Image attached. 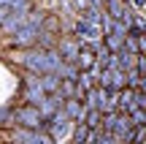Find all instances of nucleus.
<instances>
[{
    "label": "nucleus",
    "instance_id": "17",
    "mask_svg": "<svg viewBox=\"0 0 146 144\" xmlns=\"http://www.w3.org/2000/svg\"><path fill=\"white\" fill-rule=\"evenodd\" d=\"M100 41H103V46L108 49L111 54H119V52H122V46H125V38L114 35V33H106V35L100 38Z\"/></svg>",
    "mask_w": 146,
    "mask_h": 144
},
{
    "label": "nucleus",
    "instance_id": "7",
    "mask_svg": "<svg viewBox=\"0 0 146 144\" xmlns=\"http://www.w3.org/2000/svg\"><path fill=\"white\" fill-rule=\"evenodd\" d=\"M138 109H141V92L125 87V90L119 92V101H116V112L125 114V117H130V114L138 112Z\"/></svg>",
    "mask_w": 146,
    "mask_h": 144
},
{
    "label": "nucleus",
    "instance_id": "1",
    "mask_svg": "<svg viewBox=\"0 0 146 144\" xmlns=\"http://www.w3.org/2000/svg\"><path fill=\"white\" fill-rule=\"evenodd\" d=\"M16 63H19L27 74L43 76V74H60L65 60L57 54V49H52V52H46V49H22V52L16 54Z\"/></svg>",
    "mask_w": 146,
    "mask_h": 144
},
{
    "label": "nucleus",
    "instance_id": "24",
    "mask_svg": "<svg viewBox=\"0 0 146 144\" xmlns=\"http://www.w3.org/2000/svg\"><path fill=\"white\" fill-rule=\"evenodd\" d=\"M125 52H130V54H138V38L135 35H130V33H127V38H125Z\"/></svg>",
    "mask_w": 146,
    "mask_h": 144
},
{
    "label": "nucleus",
    "instance_id": "16",
    "mask_svg": "<svg viewBox=\"0 0 146 144\" xmlns=\"http://www.w3.org/2000/svg\"><path fill=\"white\" fill-rule=\"evenodd\" d=\"M92 141V131L87 128L84 123H78L76 128H73V136H70V144H89Z\"/></svg>",
    "mask_w": 146,
    "mask_h": 144
},
{
    "label": "nucleus",
    "instance_id": "27",
    "mask_svg": "<svg viewBox=\"0 0 146 144\" xmlns=\"http://www.w3.org/2000/svg\"><path fill=\"white\" fill-rule=\"evenodd\" d=\"M127 3H130L135 11H146V0H127Z\"/></svg>",
    "mask_w": 146,
    "mask_h": 144
},
{
    "label": "nucleus",
    "instance_id": "4",
    "mask_svg": "<svg viewBox=\"0 0 146 144\" xmlns=\"http://www.w3.org/2000/svg\"><path fill=\"white\" fill-rule=\"evenodd\" d=\"M73 128H76V125H73L70 120L65 117V112H62V109H60V112H57V114H54V117L46 123V133H49V139H52L54 144H70Z\"/></svg>",
    "mask_w": 146,
    "mask_h": 144
},
{
    "label": "nucleus",
    "instance_id": "25",
    "mask_svg": "<svg viewBox=\"0 0 146 144\" xmlns=\"http://www.w3.org/2000/svg\"><path fill=\"white\" fill-rule=\"evenodd\" d=\"M135 71L141 74V79H146V54H135Z\"/></svg>",
    "mask_w": 146,
    "mask_h": 144
},
{
    "label": "nucleus",
    "instance_id": "18",
    "mask_svg": "<svg viewBox=\"0 0 146 144\" xmlns=\"http://www.w3.org/2000/svg\"><path fill=\"white\" fill-rule=\"evenodd\" d=\"M76 84H78V92L98 90V76H95V74H84V71H81V74H78V82H76Z\"/></svg>",
    "mask_w": 146,
    "mask_h": 144
},
{
    "label": "nucleus",
    "instance_id": "20",
    "mask_svg": "<svg viewBox=\"0 0 146 144\" xmlns=\"http://www.w3.org/2000/svg\"><path fill=\"white\" fill-rule=\"evenodd\" d=\"M0 128L3 131L14 128V106H3L0 109Z\"/></svg>",
    "mask_w": 146,
    "mask_h": 144
},
{
    "label": "nucleus",
    "instance_id": "9",
    "mask_svg": "<svg viewBox=\"0 0 146 144\" xmlns=\"http://www.w3.org/2000/svg\"><path fill=\"white\" fill-rule=\"evenodd\" d=\"M78 52H81V46H78L76 35H60V41H57V54L65 60V63H76V60H78Z\"/></svg>",
    "mask_w": 146,
    "mask_h": 144
},
{
    "label": "nucleus",
    "instance_id": "8",
    "mask_svg": "<svg viewBox=\"0 0 146 144\" xmlns=\"http://www.w3.org/2000/svg\"><path fill=\"white\" fill-rule=\"evenodd\" d=\"M73 35L76 38H84V41H100L103 38V30L92 22H87L84 16H76L73 19Z\"/></svg>",
    "mask_w": 146,
    "mask_h": 144
},
{
    "label": "nucleus",
    "instance_id": "28",
    "mask_svg": "<svg viewBox=\"0 0 146 144\" xmlns=\"http://www.w3.org/2000/svg\"><path fill=\"white\" fill-rule=\"evenodd\" d=\"M138 92H146V79H141V87H138Z\"/></svg>",
    "mask_w": 146,
    "mask_h": 144
},
{
    "label": "nucleus",
    "instance_id": "10",
    "mask_svg": "<svg viewBox=\"0 0 146 144\" xmlns=\"http://www.w3.org/2000/svg\"><path fill=\"white\" fill-rule=\"evenodd\" d=\"M62 112H65V117H68L73 125L84 123V117H87V109H84V103L78 101V98H70V101H65V103H62Z\"/></svg>",
    "mask_w": 146,
    "mask_h": 144
},
{
    "label": "nucleus",
    "instance_id": "21",
    "mask_svg": "<svg viewBox=\"0 0 146 144\" xmlns=\"http://www.w3.org/2000/svg\"><path fill=\"white\" fill-rule=\"evenodd\" d=\"M100 123H103V114H100V112H87L84 125H87L89 131H100Z\"/></svg>",
    "mask_w": 146,
    "mask_h": 144
},
{
    "label": "nucleus",
    "instance_id": "12",
    "mask_svg": "<svg viewBox=\"0 0 146 144\" xmlns=\"http://www.w3.org/2000/svg\"><path fill=\"white\" fill-rule=\"evenodd\" d=\"M27 11H16V14H11L8 19L3 22V25H0V30L5 33V35H14V33H19L22 27H25V22H27Z\"/></svg>",
    "mask_w": 146,
    "mask_h": 144
},
{
    "label": "nucleus",
    "instance_id": "3",
    "mask_svg": "<svg viewBox=\"0 0 146 144\" xmlns=\"http://www.w3.org/2000/svg\"><path fill=\"white\" fill-rule=\"evenodd\" d=\"M14 125L27 128V131H43L46 133V120L41 117L38 106H27V103L14 106Z\"/></svg>",
    "mask_w": 146,
    "mask_h": 144
},
{
    "label": "nucleus",
    "instance_id": "23",
    "mask_svg": "<svg viewBox=\"0 0 146 144\" xmlns=\"http://www.w3.org/2000/svg\"><path fill=\"white\" fill-rule=\"evenodd\" d=\"M125 87H127V90H138V87H141V74H138V71H130Z\"/></svg>",
    "mask_w": 146,
    "mask_h": 144
},
{
    "label": "nucleus",
    "instance_id": "14",
    "mask_svg": "<svg viewBox=\"0 0 146 144\" xmlns=\"http://www.w3.org/2000/svg\"><path fill=\"white\" fill-rule=\"evenodd\" d=\"M127 8H130L127 0H103V14L111 16V19H122Z\"/></svg>",
    "mask_w": 146,
    "mask_h": 144
},
{
    "label": "nucleus",
    "instance_id": "19",
    "mask_svg": "<svg viewBox=\"0 0 146 144\" xmlns=\"http://www.w3.org/2000/svg\"><path fill=\"white\" fill-rule=\"evenodd\" d=\"M119 71H125V74L135 71V54H130V52L122 49V52H119Z\"/></svg>",
    "mask_w": 146,
    "mask_h": 144
},
{
    "label": "nucleus",
    "instance_id": "6",
    "mask_svg": "<svg viewBox=\"0 0 146 144\" xmlns=\"http://www.w3.org/2000/svg\"><path fill=\"white\" fill-rule=\"evenodd\" d=\"M8 144H54V141L43 131H27L14 125V128H8Z\"/></svg>",
    "mask_w": 146,
    "mask_h": 144
},
{
    "label": "nucleus",
    "instance_id": "26",
    "mask_svg": "<svg viewBox=\"0 0 146 144\" xmlns=\"http://www.w3.org/2000/svg\"><path fill=\"white\" fill-rule=\"evenodd\" d=\"M11 14H14V11H11V8H8V5H3V3H0V25H3V22H5V19H8V16H11Z\"/></svg>",
    "mask_w": 146,
    "mask_h": 144
},
{
    "label": "nucleus",
    "instance_id": "2",
    "mask_svg": "<svg viewBox=\"0 0 146 144\" xmlns=\"http://www.w3.org/2000/svg\"><path fill=\"white\" fill-rule=\"evenodd\" d=\"M43 25H46V11L43 8H33L30 16H27V22H25V27L11 35V46H16V49H35L38 35L43 33Z\"/></svg>",
    "mask_w": 146,
    "mask_h": 144
},
{
    "label": "nucleus",
    "instance_id": "5",
    "mask_svg": "<svg viewBox=\"0 0 146 144\" xmlns=\"http://www.w3.org/2000/svg\"><path fill=\"white\" fill-rule=\"evenodd\" d=\"M46 98V92L41 90V82H38L35 74H27L22 76V101L27 103V106H41V101Z\"/></svg>",
    "mask_w": 146,
    "mask_h": 144
},
{
    "label": "nucleus",
    "instance_id": "15",
    "mask_svg": "<svg viewBox=\"0 0 146 144\" xmlns=\"http://www.w3.org/2000/svg\"><path fill=\"white\" fill-rule=\"evenodd\" d=\"M38 82H41V90L46 95H54L57 87H60V76L57 74H43V76H38Z\"/></svg>",
    "mask_w": 146,
    "mask_h": 144
},
{
    "label": "nucleus",
    "instance_id": "11",
    "mask_svg": "<svg viewBox=\"0 0 146 144\" xmlns=\"http://www.w3.org/2000/svg\"><path fill=\"white\" fill-rule=\"evenodd\" d=\"M62 103H65V101H62V98L57 95V92H54V95H46V98L41 101V106H38V112H41V117H43V120L49 123V120H52L54 114H57L60 109H62Z\"/></svg>",
    "mask_w": 146,
    "mask_h": 144
},
{
    "label": "nucleus",
    "instance_id": "22",
    "mask_svg": "<svg viewBox=\"0 0 146 144\" xmlns=\"http://www.w3.org/2000/svg\"><path fill=\"white\" fill-rule=\"evenodd\" d=\"M89 144H119V139L111 133H100V131H92V141Z\"/></svg>",
    "mask_w": 146,
    "mask_h": 144
},
{
    "label": "nucleus",
    "instance_id": "29",
    "mask_svg": "<svg viewBox=\"0 0 146 144\" xmlns=\"http://www.w3.org/2000/svg\"><path fill=\"white\" fill-rule=\"evenodd\" d=\"M143 14H146V11H143Z\"/></svg>",
    "mask_w": 146,
    "mask_h": 144
},
{
    "label": "nucleus",
    "instance_id": "13",
    "mask_svg": "<svg viewBox=\"0 0 146 144\" xmlns=\"http://www.w3.org/2000/svg\"><path fill=\"white\" fill-rule=\"evenodd\" d=\"M76 65H78V71H84V74H98V57H95L89 49H81L78 52V60H76Z\"/></svg>",
    "mask_w": 146,
    "mask_h": 144
}]
</instances>
